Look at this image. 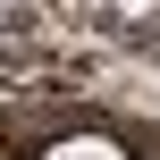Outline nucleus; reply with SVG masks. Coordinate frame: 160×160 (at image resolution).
<instances>
[{
    "mask_svg": "<svg viewBox=\"0 0 160 160\" xmlns=\"http://www.w3.org/2000/svg\"><path fill=\"white\" fill-rule=\"evenodd\" d=\"M51 160H127V152H118L110 135H68V143H59Z\"/></svg>",
    "mask_w": 160,
    "mask_h": 160,
    "instance_id": "f257e3e1",
    "label": "nucleus"
}]
</instances>
